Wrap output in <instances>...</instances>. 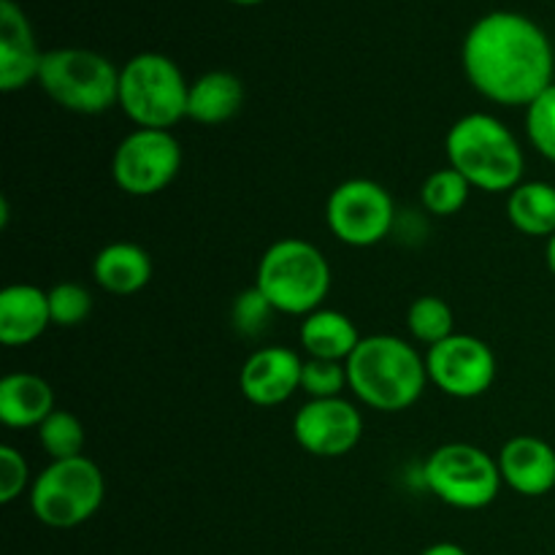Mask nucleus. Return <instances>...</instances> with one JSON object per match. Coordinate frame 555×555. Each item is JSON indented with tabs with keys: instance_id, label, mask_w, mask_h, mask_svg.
<instances>
[{
	"instance_id": "obj_1",
	"label": "nucleus",
	"mask_w": 555,
	"mask_h": 555,
	"mask_svg": "<svg viewBox=\"0 0 555 555\" xmlns=\"http://www.w3.org/2000/svg\"><path fill=\"white\" fill-rule=\"evenodd\" d=\"M469 85L499 106L529 108L555 81L553 41L518 11H491L469 27L461 47Z\"/></svg>"
},
{
	"instance_id": "obj_2",
	"label": "nucleus",
	"mask_w": 555,
	"mask_h": 555,
	"mask_svg": "<svg viewBox=\"0 0 555 555\" xmlns=\"http://www.w3.org/2000/svg\"><path fill=\"white\" fill-rule=\"evenodd\" d=\"M350 390L374 412H404L423 396L428 385L426 358L390 334L363 336L347 361Z\"/></svg>"
},
{
	"instance_id": "obj_3",
	"label": "nucleus",
	"mask_w": 555,
	"mask_h": 555,
	"mask_svg": "<svg viewBox=\"0 0 555 555\" xmlns=\"http://www.w3.org/2000/svg\"><path fill=\"white\" fill-rule=\"evenodd\" d=\"M444 155L448 166L482 193H513L524 182V146L493 114L475 112L450 125Z\"/></svg>"
},
{
	"instance_id": "obj_4",
	"label": "nucleus",
	"mask_w": 555,
	"mask_h": 555,
	"mask_svg": "<svg viewBox=\"0 0 555 555\" xmlns=\"http://www.w3.org/2000/svg\"><path fill=\"white\" fill-rule=\"evenodd\" d=\"M255 287L269 298L276 314L307 318L328 298L331 266L312 242L280 238L260 255Z\"/></svg>"
},
{
	"instance_id": "obj_5",
	"label": "nucleus",
	"mask_w": 555,
	"mask_h": 555,
	"mask_svg": "<svg viewBox=\"0 0 555 555\" xmlns=\"http://www.w3.org/2000/svg\"><path fill=\"white\" fill-rule=\"evenodd\" d=\"M190 81L171 57L141 52L119 68L117 106L135 128L171 130L188 117Z\"/></svg>"
},
{
	"instance_id": "obj_6",
	"label": "nucleus",
	"mask_w": 555,
	"mask_h": 555,
	"mask_svg": "<svg viewBox=\"0 0 555 555\" xmlns=\"http://www.w3.org/2000/svg\"><path fill=\"white\" fill-rule=\"evenodd\" d=\"M36 85L65 112L95 117L117 106L119 68L92 49L60 47L43 52Z\"/></svg>"
},
{
	"instance_id": "obj_7",
	"label": "nucleus",
	"mask_w": 555,
	"mask_h": 555,
	"mask_svg": "<svg viewBox=\"0 0 555 555\" xmlns=\"http://www.w3.org/2000/svg\"><path fill=\"white\" fill-rule=\"evenodd\" d=\"M106 496V480L95 461L87 455L68 461H52L33 477L30 513L47 529H76L101 509Z\"/></svg>"
},
{
	"instance_id": "obj_8",
	"label": "nucleus",
	"mask_w": 555,
	"mask_h": 555,
	"mask_svg": "<svg viewBox=\"0 0 555 555\" xmlns=\"http://www.w3.org/2000/svg\"><path fill=\"white\" fill-rule=\"evenodd\" d=\"M421 475L439 502L464 513L491 507L504 486L499 461L469 442H450L437 448L426 459Z\"/></svg>"
},
{
	"instance_id": "obj_9",
	"label": "nucleus",
	"mask_w": 555,
	"mask_h": 555,
	"mask_svg": "<svg viewBox=\"0 0 555 555\" xmlns=\"http://www.w3.org/2000/svg\"><path fill=\"white\" fill-rule=\"evenodd\" d=\"M325 222L336 242L366 249L390 236L396 225V204L374 179H347L328 195Z\"/></svg>"
},
{
	"instance_id": "obj_10",
	"label": "nucleus",
	"mask_w": 555,
	"mask_h": 555,
	"mask_svg": "<svg viewBox=\"0 0 555 555\" xmlns=\"http://www.w3.org/2000/svg\"><path fill=\"white\" fill-rule=\"evenodd\" d=\"M179 168L182 146L171 130H130L112 157L114 184L133 198L163 193L179 177Z\"/></svg>"
},
{
	"instance_id": "obj_11",
	"label": "nucleus",
	"mask_w": 555,
	"mask_h": 555,
	"mask_svg": "<svg viewBox=\"0 0 555 555\" xmlns=\"http://www.w3.org/2000/svg\"><path fill=\"white\" fill-rule=\"evenodd\" d=\"M496 356L482 339L472 334H453L428 347V383L450 399L469 401L488 393L496 379Z\"/></svg>"
},
{
	"instance_id": "obj_12",
	"label": "nucleus",
	"mask_w": 555,
	"mask_h": 555,
	"mask_svg": "<svg viewBox=\"0 0 555 555\" xmlns=\"http://www.w3.org/2000/svg\"><path fill=\"white\" fill-rule=\"evenodd\" d=\"M363 437V415L347 399H309L293 417V439L314 459H341Z\"/></svg>"
},
{
	"instance_id": "obj_13",
	"label": "nucleus",
	"mask_w": 555,
	"mask_h": 555,
	"mask_svg": "<svg viewBox=\"0 0 555 555\" xmlns=\"http://www.w3.org/2000/svg\"><path fill=\"white\" fill-rule=\"evenodd\" d=\"M301 356L291 347H258L238 372V390L249 404L271 410L301 390Z\"/></svg>"
},
{
	"instance_id": "obj_14",
	"label": "nucleus",
	"mask_w": 555,
	"mask_h": 555,
	"mask_svg": "<svg viewBox=\"0 0 555 555\" xmlns=\"http://www.w3.org/2000/svg\"><path fill=\"white\" fill-rule=\"evenodd\" d=\"M43 52L30 20L14 0H0V90L16 92L38 81Z\"/></svg>"
},
{
	"instance_id": "obj_15",
	"label": "nucleus",
	"mask_w": 555,
	"mask_h": 555,
	"mask_svg": "<svg viewBox=\"0 0 555 555\" xmlns=\"http://www.w3.org/2000/svg\"><path fill=\"white\" fill-rule=\"evenodd\" d=\"M504 486L520 496H547L555 488V448L540 437H513L499 453Z\"/></svg>"
},
{
	"instance_id": "obj_16",
	"label": "nucleus",
	"mask_w": 555,
	"mask_h": 555,
	"mask_svg": "<svg viewBox=\"0 0 555 555\" xmlns=\"http://www.w3.org/2000/svg\"><path fill=\"white\" fill-rule=\"evenodd\" d=\"M52 325L49 291L30 282H16L0 293V341L5 347H27Z\"/></svg>"
},
{
	"instance_id": "obj_17",
	"label": "nucleus",
	"mask_w": 555,
	"mask_h": 555,
	"mask_svg": "<svg viewBox=\"0 0 555 555\" xmlns=\"http://www.w3.org/2000/svg\"><path fill=\"white\" fill-rule=\"evenodd\" d=\"M150 253L133 242L106 244L92 260V280L112 296H135L152 282Z\"/></svg>"
},
{
	"instance_id": "obj_18",
	"label": "nucleus",
	"mask_w": 555,
	"mask_h": 555,
	"mask_svg": "<svg viewBox=\"0 0 555 555\" xmlns=\"http://www.w3.org/2000/svg\"><path fill=\"white\" fill-rule=\"evenodd\" d=\"M54 406V390L30 372L5 374L0 379V423L9 428H38Z\"/></svg>"
},
{
	"instance_id": "obj_19",
	"label": "nucleus",
	"mask_w": 555,
	"mask_h": 555,
	"mask_svg": "<svg viewBox=\"0 0 555 555\" xmlns=\"http://www.w3.org/2000/svg\"><path fill=\"white\" fill-rule=\"evenodd\" d=\"M361 339L363 336L358 334L356 323L345 312L325 307L307 314L301 331H298V341H301L307 358H320V361L347 363Z\"/></svg>"
},
{
	"instance_id": "obj_20",
	"label": "nucleus",
	"mask_w": 555,
	"mask_h": 555,
	"mask_svg": "<svg viewBox=\"0 0 555 555\" xmlns=\"http://www.w3.org/2000/svg\"><path fill=\"white\" fill-rule=\"evenodd\" d=\"M244 106V85L231 70H209L190 85L188 119L198 125H222Z\"/></svg>"
},
{
	"instance_id": "obj_21",
	"label": "nucleus",
	"mask_w": 555,
	"mask_h": 555,
	"mask_svg": "<svg viewBox=\"0 0 555 555\" xmlns=\"http://www.w3.org/2000/svg\"><path fill=\"white\" fill-rule=\"evenodd\" d=\"M507 217L524 236L551 238L555 233V184L520 182L507 193Z\"/></svg>"
},
{
	"instance_id": "obj_22",
	"label": "nucleus",
	"mask_w": 555,
	"mask_h": 555,
	"mask_svg": "<svg viewBox=\"0 0 555 555\" xmlns=\"http://www.w3.org/2000/svg\"><path fill=\"white\" fill-rule=\"evenodd\" d=\"M406 331L421 345H439L455 334V314L444 298L421 296L406 309Z\"/></svg>"
},
{
	"instance_id": "obj_23",
	"label": "nucleus",
	"mask_w": 555,
	"mask_h": 555,
	"mask_svg": "<svg viewBox=\"0 0 555 555\" xmlns=\"http://www.w3.org/2000/svg\"><path fill=\"white\" fill-rule=\"evenodd\" d=\"M38 444L52 461H68L85 455L87 431L79 417L68 410H54L41 426L36 428Z\"/></svg>"
},
{
	"instance_id": "obj_24",
	"label": "nucleus",
	"mask_w": 555,
	"mask_h": 555,
	"mask_svg": "<svg viewBox=\"0 0 555 555\" xmlns=\"http://www.w3.org/2000/svg\"><path fill=\"white\" fill-rule=\"evenodd\" d=\"M472 193V184L461 177L455 168L444 166L439 171L428 173L421 188L423 209L434 217H453L466 206Z\"/></svg>"
},
{
	"instance_id": "obj_25",
	"label": "nucleus",
	"mask_w": 555,
	"mask_h": 555,
	"mask_svg": "<svg viewBox=\"0 0 555 555\" xmlns=\"http://www.w3.org/2000/svg\"><path fill=\"white\" fill-rule=\"evenodd\" d=\"M92 312V296L79 282H57L49 291V314L57 328H76Z\"/></svg>"
},
{
	"instance_id": "obj_26",
	"label": "nucleus",
	"mask_w": 555,
	"mask_h": 555,
	"mask_svg": "<svg viewBox=\"0 0 555 555\" xmlns=\"http://www.w3.org/2000/svg\"><path fill=\"white\" fill-rule=\"evenodd\" d=\"M526 135L545 160L555 163V81L526 108Z\"/></svg>"
},
{
	"instance_id": "obj_27",
	"label": "nucleus",
	"mask_w": 555,
	"mask_h": 555,
	"mask_svg": "<svg viewBox=\"0 0 555 555\" xmlns=\"http://www.w3.org/2000/svg\"><path fill=\"white\" fill-rule=\"evenodd\" d=\"M345 388H350L347 363L320 361V358H307L304 361L301 390L309 399H339Z\"/></svg>"
},
{
	"instance_id": "obj_28",
	"label": "nucleus",
	"mask_w": 555,
	"mask_h": 555,
	"mask_svg": "<svg viewBox=\"0 0 555 555\" xmlns=\"http://www.w3.org/2000/svg\"><path fill=\"white\" fill-rule=\"evenodd\" d=\"M274 314H276V309L271 307L269 298H266L263 293L253 285L249 291H244L242 296H236V301H233L231 323L238 334L255 339V336H260L269 331L271 318H274Z\"/></svg>"
},
{
	"instance_id": "obj_29",
	"label": "nucleus",
	"mask_w": 555,
	"mask_h": 555,
	"mask_svg": "<svg viewBox=\"0 0 555 555\" xmlns=\"http://www.w3.org/2000/svg\"><path fill=\"white\" fill-rule=\"evenodd\" d=\"M27 486H33V480L25 455L11 444H0V502H16Z\"/></svg>"
},
{
	"instance_id": "obj_30",
	"label": "nucleus",
	"mask_w": 555,
	"mask_h": 555,
	"mask_svg": "<svg viewBox=\"0 0 555 555\" xmlns=\"http://www.w3.org/2000/svg\"><path fill=\"white\" fill-rule=\"evenodd\" d=\"M421 555H469V553H466L461 545H455V542H437V545L426 547Z\"/></svg>"
},
{
	"instance_id": "obj_31",
	"label": "nucleus",
	"mask_w": 555,
	"mask_h": 555,
	"mask_svg": "<svg viewBox=\"0 0 555 555\" xmlns=\"http://www.w3.org/2000/svg\"><path fill=\"white\" fill-rule=\"evenodd\" d=\"M545 263H547V269H551V274L555 276V233L547 238V244H545Z\"/></svg>"
},
{
	"instance_id": "obj_32",
	"label": "nucleus",
	"mask_w": 555,
	"mask_h": 555,
	"mask_svg": "<svg viewBox=\"0 0 555 555\" xmlns=\"http://www.w3.org/2000/svg\"><path fill=\"white\" fill-rule=\"evenodd\" d=\"M228 3H233V5H260V3H266V0H228Z\"/></svg>"
}]
</instances>
